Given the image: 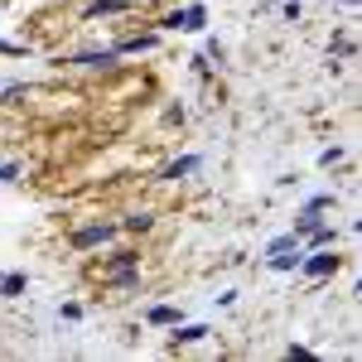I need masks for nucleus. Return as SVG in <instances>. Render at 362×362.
Listing matches in <instances>:
<instances>
[{
	"mask_svg": "<svg viewBox=\"0 0 362 362\" xmlns=\"http://www.w3.org/2000/svg\"><path fill=\"white\" fill-rule=\"evenodd\" d=\"M334 266H338V256H314V261H309V276H329Z\"/></svg>",
	"mask_w": 362,
	"mask_h": 362,
	"instance_id": "nucleus-1",
	"label": "nucleus"
}]
</instances>
